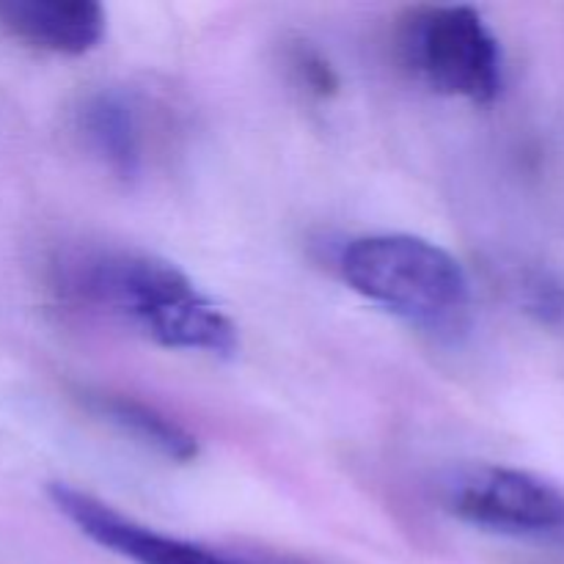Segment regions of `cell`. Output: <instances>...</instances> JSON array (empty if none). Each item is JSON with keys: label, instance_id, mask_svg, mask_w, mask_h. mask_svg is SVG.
Segmentation results:
<instances>
[{"label": "cell", "instance_id": "cell-1", "mask_svg": "<svg viewBox=\"0 0 564 564\" xmlns=\"http://www.w3.org/2000/svg\"><path fill=\"white\" fill-rule=\"evenodd\" d=\"M53 290L66 303L105 314L169 350L231 358L240 334L229 314L185 270L132 248H83L53 262Z\"/></svg>", "mask_w": 564, "mask_h": 564}, {"label": "cell", "instance_id": "cell-2", "mask_svg": "<svg viewBox=\"0 0 564 564\" xmlns=\"http://www.w3.org/2000/svg\"><path fill=\"white\" fill-rule=\"evenodd\" d=\"M341 279L375 306L424 328H452L471 306V281L438 242L416 235H369L339 253Z\"/></svg>", "mask_w": 564, "mask_h": 564}, {"label": "cell", "instance_id": "cell-3", "mask_svg": "<svg viewBox=\"0 0 564 564\" xmlns=\"http://www.w3.org/2000/svg\"><path fill=\"white\" fill-rule=\"evenodd\" d=\"M402 66L444 97L488 105L499 97L501 47L471 6H424L411 11L397 31Z\"/></svg>", "mask_w": 564, "mask_h": 564}, {"label": "cell", "instance_id": "cell-4", "mask_svg": "<svg viewBox=\"0 0 564 564\" xmlns=\"http://www.w3.org/2000/svg\"><path fill=\"white\" fill-rule=\"evenodd\" d=\"M441 505L457 521L507 538L549 540L564 534V494L538 474L496 463L452 471Z\"/></svg>", "mask_w": 564, "mask_h": 564}, {"label": "cell", "instance_id": "cell-5", "mask_svg": "<svg viewBox=\"0 0 564 564\" xmlns=\"http://www.w3.org/2000/svg\"><path fill=\"white\" fill-rule=\"evenodd\" d=\"M47 496L55 510L72 523L91 543L132 564H290L275 560H257V556L235 554V551L215 549V545L196 543V540L165 534L160 529L147 527L135 518L124 516L108 501L72 488L66 482H50Z\"/></svg>", "mask_w": 564, "mask_h": 564}, {"label": "cell", "instance_id": "cell-6", "mask_svg": "<svg viewBox=\"0 0 564 564\" xmlns=\"http://www.w3.org/2000/svg\"><path fill=\"white\" fill-rule=\"evenodd\" d=\"M77 132L83 147L116 180L135 182L147 165V127L141 105L124 88H99L83 99L77 110Z\"/></svg>", "mask_w": 564, "mask_h": 564}, {"label": "cell", "instance_id": "cell-7", "mask_svg": "<svg viewBox=\"0 0 564 564\" xmlns=\"http://www.w3.org/2000/svg\"><path fill=\"white\" fill-rule=\"evenodd\" d=\"M0 25L20 42L55 55H83L105 36L94 0H0Z\"/></svg>", "mask_w": 564, "mask_h": 564}, {"label": "cell", "instance_id": "cell-8", "mask_svg": "<svg viewBox=\"0 0 564 564\" xmlns=\"http://www.w3.org/2000/svg\"><path fill=\"white\" fill-rule=\"evenodd\" d=\"M80 397L99 419L113 424L119 433L130 435L135 444L147 446V449L158 452L174 463H193L198 457L196 435L152 402L108 389H86L80 391Z\"/></svg>", "mask_w": 564, "mask_h": 564}, {"label": "cell", "instance_id": "cell-9", "mask_svg": "<svg viewBox=\"0 0 564 564\" xmlns=\"http://www.w3.org/2000/svg\"><path fill=\"white\" fill-rule=\"evenodd\" d=\"M286 66H290L297 86H303L308 94H314V97L325 99L334 97V94L339 91V77H336L334 66H330L328 58L308 42H295L286 50Z\"/></svg>", "mask_w": 564, "mask_h": 564}]
</instances>
